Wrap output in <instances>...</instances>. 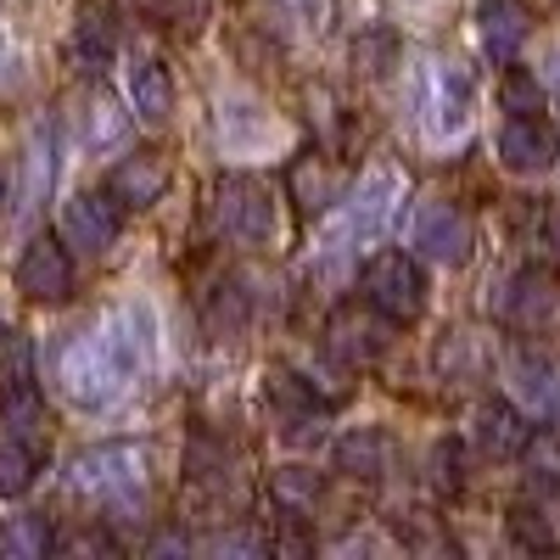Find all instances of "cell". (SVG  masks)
Segmentation results:
<instances>
[{
  "mask_svg": "<svg viewBox=\"0 0 560 560\" xmlns=\"http://www.w3.org/2000/svg\"><path fill=\"white\" fill-rule=\"evenodd\" d=\"M152 364V314L147 308H113L102 325L62 337L57 348V387L73 409H107L124 398L135 376H147Z\"/></svg>",
  "mask_w": 560,
  "mask_h": 560,
  "instance_id": "6da1fadb",
  "label": "cell"
},
{
  "mask_svg": "<svg viewBox=\"0 0 560 560\" xmlns=\"http://www.w3.org/2000/svg\"><path fill=\"white\" fill-rule=\"evenodd\" d=\"M398 202H404V174L393 163H376L353 191H342L331 208H325V230H319V247H314V264L319 269H342L359 247L382 242L387 224L398 219Z\"/></svg>",
  "mask_w": 560,
  "mask_h": 560,
  "instance_id": "7a4b0ae2",
  "label": "cell"
},
{
  "mask_svg": "<svg viewBox=\"0 0 560 560\" xmlns=\"http://www.w3.org/2000/svg\"><path fill=\"white\" fill-rule=\"evenodd\" d=\"M409 107L427 147H459L477 118V79L454 57H420L409 79Z\"/></svg>",
  "mask_w": 560,
  "mask_h": 560,
  "instance_id": "3957f363",
  "label": "cell"
},
{
  "mask_svg": "<svg viewBox=\"0 0 560 560\" xmlns=\"http://www.w3.org/2000/svg\"><path fill=\"white\" fill-rule=\"evenodd\" d=\"M68 493L129 516V510H140V499H147V448H140V443L79 448L68 459Z\"/></svg>",
  "mask_w": 560,
  "mask_h": 560,
  "instance_id": "277c9868",
  "label": "cell"
},
{
  "mask_svg": "<svg viewBox=\"0 0 560 560\" xmlns=\"http://www.w3.org/2000/svg\"><path fill=\"white\" fill-rule=\"evenodd\" d=\"M219 236L242 242V247H264L275 242V197L253 174H219L213 179V202H208Z\"/></svg>",
  "mask_w": 560,
  "mask_h": 560,
  "instance_id": "5b68a950",
  "label": "cell"
},
{
  "mask_svg": "<svg viewBox=\"0 0 560 560\" xmlns=\"http://www.w3.org/2000/svg\"><path fill=\"white\" fill-rule=\"evenodd\" d=\"M364 303L376 308L382 319H393V325H409V319H420L427 314V269H420L409 253H376L364 264Z\"/></svg>",
  "mask_w": 560,
  "mask_h": 560,
  "instance_id": "8992f818",
  "label": "cell"
},
{
  "mask_svg": "<svg viewBox=\"0 0 560 560\" xmlns=\"http://www.w3.org/2000/svg\"><path fill=\"white\" fill-rule=\"evenodd\" d=\"M493 314L504 325H516V331H527V337H544L560 325V287L538 269H522V275H510L493 287Z\"/></svg>",
  "mask_w": 560,
  "mask_h": 560,
  "instance_id": "52a82bcc",
  "label": "cell"
},
{
  "mask_svg": "<svg viewBox=\"0 0 560 560\" xmlns=\"http://www.w3.org/2000/svg\"><path fill=\"white\" fill-rule=\"evenodd\" d=\"M504 382L527 420H560V359L538 348H516L504 353Z\"/></svg>",
  "mask_w": 560,
  "mask_h": 560,
  "instance_id": "ba28073f",
  "label": "cell"
},
{
  "mask_svg": "<svg viewBox=\"0 0 560 560\" xmlns=\"http://www.w3.org/2000/svg\"><path fill=\"white\" fill-rule=\"evenodd\" d=\"M499 163L510 174H549L560 163V129L544 118V113H510L504 129H499Z\"/></svg>",
  "mask_w": 560,
  "mask_h": 560,
  "instance_id": "9c48e42d",
  "label": "cell"
},
{
  "mask_svg": "<svg viewBox=\"0 0 560 560\" xmlns=\"http://www.w3.org/2000/svg\"><path fill=\"white\" fill-rule=\"evenodd\" d=\"M409 242L427 253V258L459 269V264H471L477 230H471V219H465V208H454V202H427V208L415 213V224H409Z\"/></svg>",
  "mask_w": 560,
  "mask_h": 560,
  "instance_id": "30bf717a",
  "label": "cell"
},
{
  "mask_svg": "<svg viewBox=\"0 0 560 560\" xmlns=\"http://www.w3.org/2000/svg\"><path fill=\"white\" fill-rule=\"evenodd\" d=\"M18 292L28 303H68L73 298V253L57 236H34L18 258Z\"/></svg>",
  "mask_w": 560,
  "mask_h": 560,
  "instance_id": "8fae6325",
  "label": "cell"
},
{
  "mask_svg": "<svg viewBox=\"0 0 560 560\" xmlns=\"http://www.w3.org/2000/svg\"><path fill=\"white\" fill-rule=\"evenodd\" d=\"M124 230V208L107 197V191H79L62 202V242L79 247V253H107Z\"/></svg>",
  "mask_w": 560,
  "mask_h": 560,
  "instance_id": "7c38bea8",
  "label": "cell"
},
{
  "mask_svg": "<svg viewBox=\"0 0 560 560\" xmlns=\"http://www.w3.org/2000/svg\"><path fill=\"white\" fill-rule=\"evenodd\" d=\"M325 348H331L342 364H353V370L376 364L387 353V319L370 303H364V314L359 308H337L331 325H325Z\"/></svg>",
  "mask_w": 560,
  "mask_h": 560,
  "instance_id": "4fadbf2b",
  "label": "cell"
},
{
  "mask_svg": "<svg viewBox=\"0 0 560 560\" xmlns=\"http://www.w3.org/2000/svg\"><path fill=\"white\" fill-rule=\"evenodd\" d=\"M510 533H516L522 549H560V488L527 482V493L510 504Z\"/></svg>",
  "mask_w": 560,
  "mask_h": 560,
  "instance_id": "5bb4252c",
  "label": "cell"
},
{
  "mask_svg": "<svg viewBox=\"0 0 560 560\" xmlns=\"http://www.w3.org/2000/svg\"><path fill=\"white\" fill-rule=\"evenodd\" d=\"M533 34V7L527 0H477V39L493 62H516V51Z\"/></svg>",
  "mask_w": 560,
  "mask_h": 560,
  "instance_id": "9a60e30c",
  "label": "cell"
},
{
  "mask_svg": "<svg viewBox=\"0 0 560 560\" xmlns=\"http://www.w3.org/2000/svg\"><path fill=\"white\" fill-rule=\"evenodd\" d=\"M124 102H129V113L140 124H152V129L168 124V113H174V79H168V68L158 57H135L124 68Z\"/></svg>",
  "mask_w": 560,
  "mask_h": 560,
  "instance_id": "2e32d148",
  "label": "cell"
},
{
  "mask_svg": "<svg viewBox=\"0 0 560 560\" xmlns=\"http://www.w3.org/2000/svg\"><path fill=\"white\" fill-rule=\"evenodd\" d=\"M163 191H168V163L158 158V152H129L113 174H107V197L118 202V208H152V202H163Z\"/></svg>",
  "mask_w": 560,
  "mask_h": 560,
  "instance_id": "e0dca14e",
  "label": "cell"
},
{
  "mask_svg": "<svg viewBox=\"0 0 560 560\" xmlns=\"http://www.w3.org/2000/svg\"><path fill=\"white\" fill-rule=\"evenodd\" d=\"M471 432H477V448L488 459H522L533 448V420L516 404H504V398H493V404L477 409V427Z\"/></svg>",
  "mask_w": 560,
  "mask_h": 560,
  "instance_id": "ac0fdd59",
  "label": "cell"
},
{
  "mask_svg": "<svg viewBox=\"0 0 560 560\" xmlns=\"http://www.w3.org/2000/svg\"><path fill=\"white\" fill-rule=\"evenodd\" d=\"M68 57H73L79 73H102V68L118 57V23H113V12L102 7V0L79 7L73 34H68Z\"/></svg>",
  "mask_w": 560,
  "mask_h": 560,
  "instance_id": "d6986e66",
  "label": "cell"
},
{
  "mask_svg": "<svg viewBox=\"0 0 560 560\" xmlns=\"http://www.w3.org/2000/svg\"><path fill=\"white\" fill-rule=\"evenodd\" d=\"M287 191H292V202H298L308 219H319L325 208H331V202L348 191V174H342L331 158L308 152V158H298V163L287 168Z\"/></svg>",
  "mask_w": 560,
  "mask_h": 560,
  "instance_id": "ffe728a7",
  "label": "cell"
},
{
  "mask_svg": "<svg viewBox=\"0 0 560 560\" xmlns=\"http://www.w3.org/2000/svg\"><path fill=\"white\" fill-rule=\"evenodd\" d=\"M264 393H269V404L280 409L287 427H308V420H319V409H325V393H314V376H303V370H292V364H269Z\"/></svg>",
  "mask_w": 560,
  "mask_h": 560,
  "instance_id": "44dd1931",
  "label": "cell"
},
{
  "mask_svg": "<svg viewBox=\"0 0 560 560\" xmlns=\"http://www.w3.org/2000/svg\"><path fill=\"white\" fill-rule=\"evenodd\" d=\"M51 179H57V129L51 124H39L28 135V152H23V213L45 202V191H51Z\"/></svg>",
  "mask_w": 560,
  "mask_h": 560,
  "instance_id": "7402d4cb",
  "label": "cell"
},
{
  "mask_svg": "<svg viewBox=\"0 0 560 560\" xmlns=\"http://www.w3.org/2000/svg\"><path fill=\"white\" fill-rule=\"evenodd\" d=\"M319 493H325V482H319L314 465H280V471L269 477V499L287 510V516H308V510L319 504Z\"/></svg>",
  "mask_w": 560,
  "mask_h": 560,
  "instance_id": "603a6c76",
  "label": "cell"
},
{
  "mask_svg": "<svg viewBox=\"0 0 560 560\" xmlns=\"http://www.w3.org/2000/svg\"><path fill=\"white\" fill-rule=\"evenodd\" d=\"M57 549V533L45 516H7L0 522V555L7 560H45Z\"/></svg>",
  "mask_w": 560,
  "mask_h": 560,
  "instance_id": "cb8c5ba5",
  "label": "cell"
},
{
  "mask_svg": "<svg viewBox=\"0 0 560 560\" xmlns=\"http://www.w3.org/2000/svg\"><path fill=\"white\" fill-rule=\"evenodd\" d=\"M39 477V443L28 438H0V499H23Z\"/></svg>",
  "mask_w": 560,
  "mask_h": 560,
  "instance_id": "d4e9b609",
  "label": "cell"
},
{
  "mask_svg": "<svg viewBox=\"0 0 560 560\" xmlns=\"http://www.w3.org/2000/svg\"><path fill=\"white\" fill-rule=\"evenodd\" d=\"M124 135H129V113H118V102L107 90H96V96L84 102V147L113 152V147H124Z\"/></svg>",
  "mask_w": 560,
  "mask_h": 560,
  "instance_id": "484cf974",
  "label": "cell"
},
{
  "mask_svg": "<svg viewBox=\"0 0 560 560\" xmlns=\"http://www.w3.org/2000/svg\"><path fill=\"white\" fill-rule=\"evenodd\" d=\"M337 465L348 477H364V482H376L382 471H387V438L382 432H348L342 443H337Z\"/></svg>",
  "mask_w": 560,
  "mask_h": 560,
  "instance_id": "4316f807",
  "label": "cell"
},
{
  "mask_svg": "<svg viewBox=\"0 0 560 560\" xmlns=\"http://www.w3.org/2000/svg\"><path fill=\"white\" fill-rule=\"evenodd\" d=\"M12 387H34V342L18 325L0 331V393H12Z\"/></svg>",
  "mask_w": 560,
  "mask_h": 560,
  "instance_id": "83f0119b",
  "label": "cell"
},
{
  "mask_svg": "<svg viewBox=\"0 0 560 560\" xmlns=\"http://www.w3.org/2000/svg\"><path fill=\"white\" fill-rule=\"evenodd\" d=\"M0 427H7L12 438L39 443V393H34V387H12V393H0Z\"/></svg>",
  "mask_w": 560,
  "mask_h": 560,
  "instance_id": "f1b7e54d",
  "label": "cell"
},
{
  "mask_svg": "<svg viewBox=\"0 0 560 560\" xmlns=\"http://www.w3.org/2000/svg\"><path fill=\"white\" fill-rule=\"evenodd\" d=\"M510 68V62H504ZM499 102H504V113H544V84L533 79V73H522V68H510L504 79H499Z\"/></svg>",
  "mask_w": 560,
  "mask_h": 560,
  "instance_id": "f546056e",
  "label": "cell"
},
{
  "mask_svg": "<svg viewBox=\"0 0 560 560\" xmlns=\"http://www.w3.org/2000/svg\"><path fill=\"white\" fill-rule=\"evenodd\" d=\"M280 7V18L287 23H298L303 34H331V23H337V0H275Z\"/></svg>",
  "mask_w": 560,
  "mask_h": 560,
  "instance_id": "4dcf8cb0",
  "label": "cell"
},
{
  "mask_svg": "<svg viewBox=\"0 0 560 560\" xmlns=\"http://www.w3.org/2000/svg\"><path fill=\"white\" fill-rule=\"evenodd\" d=\"M135 12H147L158 23H174V28H197L208 18V0H135Z\"/></svg>",
  "mask_w": 560,
  "mask_h": 560,
  "instance_id": "1f68e13d",
  "label": "cell"
},
{
  "mask_svg": "<svg viewBox=\"0 0 560 560\" xmlns=\"http://www.w3.org/2000/svg\"><path fill=\"white\" fill-rule=\"evenodd\" d=\"M208 325H213V331H242V325H247V292L242 287H219V298L208 308Z\"/></svg>",
  "mask_w": 560,
  "mask_h": 560,
  "instance_id": "d6a6232c",
  "label": "cell"
},
{
  "mask_svg": "<svg viewBox=\"0 0 560 560\" xmlns=\"http://www.w3.org/2000/svg\"><path fill=\"white\" fill-rule=\"evenodd\" d=\"M432 459H438V482H443V488H459V448H454V443H443Z\"/></svg>",
  "mask_w": 560,
  "mask_h": 560,
  "instance_id": "836d02e7",
  "label": "cell"
},
{
  "mask_svg": "<svg viewBox=\"0 0 560 560\" xmlns=\"http://www.w3.org/2000/svg\"><path fill=\"white\" fill-rule=\"evenodd\" d=\"M68 549H79V555H84V549H113V538H107V533H73Z\"/></svg>",
  "mask_w": 560,
  "mask_h": 560,
  "instance_id": "e575fe53",
  "label": "cell"
},
{
  "mask_svg": "<svg viewBox=\"0 0 560 560\" xmlns=\"http://www.w3.org/2000/svg\"><path fill=\"white\" fill-rule=\"evenodd\" d=\"M185 555V549H191V538H185V533H163V538H152V555Z\"/></svg>",
  "mask_w": 560,
  "mask_h": 560,
  "instance_id": "d590c367",
  "label": "cell"
},
{
  "mask_svg": "<svg viewBox=\"0 0 560 560\" xmlns=\"http://www.w3.org/2000/svg\"><path fill=\"white\" fill-rule=\"evenodd\" d=\"M549 247H555V258H560V213H555V224H549Z\"/></svg>",
  "mask_w": 560,
  "mask_h": 560,
  "instance_id": "8d00e7d4",
  "label": "cell"
},
{
  "mask_svg": "<svg viewBox=\"0 0 560 560\" xmlns=\"http://www.w3.org/2000/svg\"><path fill=\"white\" fill-rule=\"evenodd\" d=\"M555 73H549V84H555V96H560V51H555V62H549Z\"/></svg>",
  "mask_w": 560,
  "mask_h": 560,
  "instance_id": "74e56055",
  "label": "cell"
}]
</instances>
